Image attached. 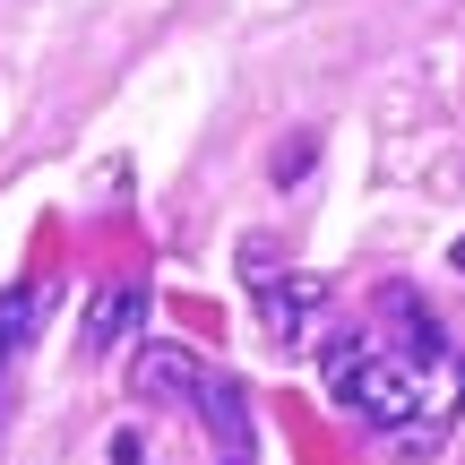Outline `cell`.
I'll use <instances>...</instances> for the list:
<instances>
[{
  "mask_svg": "<svg viewBox=\"0 0 465 465\" xmlns=\"http://www.w3.org/2000/svg\"><path fill=\"white\" fill-rule=\"evenodd\" d=\"M319 371H328V397L345 405V414H362L371 431L397 440V457H431L440 440H449V422L465 414V353L414 371V362H397V353H380L371 336H328Z\"/></svg>",
  "mask_w": 465,
  "mask_h": 465,
  "instance_id": "6da1fadb",
  "label": "cell"
},
{
  "mask_svg": "<svg viewBox=\"0 0 465 465\" xmlns=\"http://www.w3.org/2000/svg\"><path fill=\"white\" fill-rule=\"evenodd\" d=\"M242 276H250V293H259V328L276 336V345H302L311 319L328 311V284H319L311 267H276V250H267L259 232L242 242Z\"/></svg>",
  "mask_w": 465,
  "mask_h": 465,
  "instance_id": "7a4b0ae2",
  "label": "cell"
},
{
  "mask_svg": "<svg viewBox=\"0 0 465 465\" xmlns=\"http://www.w3.org/2000/svg\"><path fill=\"white\" fill-rule=\"evenodd\" d=\"M199 388H207V362L182 336H147L130 353V397L138 405H199Z\"/></svg>",
  "mask_w": 465,
  "mask_h": 465,
  "instance_id": "3957f363",
  "label": "cell"
},
{
  "mask_svg": "<svg viewBox=\"0 0 465 465\" xmlns=\"http://www.w3.org/2000/svg\"><path fill=\"white\" fill-rule=\"evenodd\" d=\"M199 414H207V449H216V465H259V422H250V388L232 380V371H207Z\"/></svg>",
  "mask_w": 465,
  "mask_h": 465,
  "instance_id": "277c9868",
  "label": "cell"
},
{
  "mask_svg": "<svg viewBox=\"0 0 465 465\" xmlns=\"http://www.w3.org/2000/svg\"><path fill=\"white\" fill-rule=\"evenodd\" d=\"M138 328H147V284H95V302L78 319V353H113Z\"/></svg>",
  "mask_w": 465,
  "mask_h": 465,
  "instance_id": "5b68a950",
  "label": "cell"
},
{
  "mask_svg": "<svg viewBox=\"0 0 465 465\" xmlns=\"http://www.w3.org/2000/svg\"><path fill=\"white\" fill-rule=\"evenodd\" d=\"M52 284H17L9 302H0V422H9V397H17V362H26V336L35 319H44Z\"/></svg>",
  "mask_w": 465,
  "mask_h": 465,
  "instance_id": "8992f818",
  "label": "cell"
},
{
  "mask_svg": "<svg viewBox=\"0 0 465 465\" xmlns=\"http://www.w3.org/2000/svg\"><path fill=\"white\" fill-rule=\"evenodd\" d=\"M380 319L397 328V362H414V371H431V362H449V345H440V319L422 311L405 284H388L380 293Z\"/></svg>",
  "mask_w": 465,
  "mask_h": 465,
  "instance_id": "52a82bcc",
  "label": "cell"
},
{
  "mask_svg": "<svg viewBox=\"0 0 465 465\" xmlns=\"http://www.w3.org/2000/svg\"><path fill=\"white\" fill-rule=\"evenodd\" d=\"M311 164H319V138L302 130V138H284V147H276V164H267V173H276V182H302Z\"/></svg>",
  "mask_w": 465,
  "mask_h": 465,
  "instance_id": "ba28073f",
  "label": "cell"
},
{
  "mask_svg": "<svg viewBox=\"0 0 465 465\" xmlns=\"http://www.w3.org/2000/svg\"><path fill=\"white\" fill-rule=\"evenodd\" d=\"M113 465H155V457H147V440H138V431H121L113 440Z\"/></svg>",
  "mask_w": 465,
  "mask_h": 465,
  "instance_id": "9c48e42d",
  "label": "cell"
},
{
  "mask_svg": "<svg viewBox=\"0 0 465 465\" xmlns=\"http://www.w3.org/2000/svg\"><path fill=\"white\" fill-rule=\"evenodd\" d=\"M449 259H457V267H465V232H457V250H449Z\"/></svg>",
  "mask_w": 465,
  "mask_h": 465,
  "instance_id": "30bf717a",
  "label": "cell"
}]
</instances>
